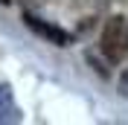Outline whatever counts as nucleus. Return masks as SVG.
I'll use <instances>...</instances> for the list:
<instances>
[{"label":"nucleus","mask_w":128,"mask_h":125,"mask_svg":"<svg viewBox=\"0 0 128 125\" xmlns=\"http://www.w3.org/2000/svg\"><path fill=\"white\" fill-rule=\"evenodd\" d=\"M120 87H122V93H128V70L120 76Z\"/></svg>","instance_id":"nucleus-3"},{"label":"nucleus","mask_w":128,"mask_h":125,"mask_svg":"<svg viewBox=\"0 0 128 125\" xmlns=\"http://www.w3.org/2000/svg\"><path fill=\"white\" fill-rule=\"evenodd\" d=\"M24 24L29 26L38 38H44L47 44H52V47H70L73 44V32L50 24V20H44V18H38V15H24Z\"/></svg>","instance_id":"nucleus-2"},{"label":"nucleus","mask_w":128,"mask_h":125,"mask_svg":"<svg viewBox=\"0 0 128 125\" xmlns=\"http://www.w3.org/2000/svg\"><path fill=\"white\" fill-rule=\"evenodd\" d=\"M102 55L108 61H125L128 55V20L122 15H111L102 26Z\"/></svg>","instance_id":"nucleus-1"}]
</instances>
